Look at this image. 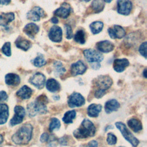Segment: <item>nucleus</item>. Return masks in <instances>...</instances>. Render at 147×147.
I'll return each instance as SVG.
<instances>
[{
	"label": "nucleus",
	"instance_id": "4c0bfd02",
	"mask_svg": "<svg viewBox=\"0 0 147 147\" xmlns=\"http://www.w3.org/2000/svg\"><path fill=\"white\" fill-rule=\"evenodd\" d=\"M65 28L66 31V38L67 39H71L74 37L72 28H71L70 25L68 24L65 25Z\"/></svg>",
	"mask_w": 147,
	"mask_h": 147
},
{
	"label": "nucleus",
	"instance_id": "ea45409f",
	"mask_svg": "<svg viewBox=\"0 0 147 147\" xmlns=\"http://www.w3.org/2000/svg\"><path fill=\"white\" fill-rule=\"evenodd\" d=\"M7 98V95L4 91H0V102L3 100H5Z\"/></svg>",
	"mask_w": 147,
	"mask_h": 147
},
{
	"label": "nucleus",
	"instance_id": "393cba45",
	"mask_svg": "<svg viewBox=\"0 0 147 147\" xmlns=\"http://www.w3.org/2000/svg\"><path fill=\"white\" fill-rule=\"evenodd\" d=\"M46 83V87L47 90L52 92H55L59 91L60 88L59 83L55 79L51 78L48 79Z\"/></svg>",
	"mask_w": 147,
	"mask_h": 147
},
{
	"label": "nucleus",
	"instance_id": "c85d7f7f",
	"mask_svg": "<svg viewBox=\"0 0 147 147\" xmlns=\"http://www.w3.org/2000/svg\"><path fill=\"white\" fill-rule=\"evenodd\" d=\"M103 24L101 21H95L90 25V28L92 34H95L100 32L103 29Z\"/></svg>",
	"mask_w": 147,
	"mask_h": 147
},
{
	"label": "nucleus",
	"instance_id": "6ab92c4d",
	"mask_svg": "<svg viewBox=\"0 0 147 147\" xmlns=\"http://www.w3.org/2000/svg\"><path fill=\"white\" fill-rule=\"evenodd\" d=\"M15 44L16 47L24 51H28L32 46V43L30 41L27 39L19 36L15 41Z\"/></svg>",
	"mask_w": 147,
	"mask_h": 147
},
{
	"label": "nucleus",
	"instance_id": "4468645a",
	"mask_svg": "<svg viewBox=\"0 0 147 147\" xmlns=\"http://www.w3.org/2000/svg\"><path fill=\"white\" fill-rule=\"evenodd\" d=\"M87 69V66L81 60H78L71 66V73L73 76L82 75Z\"/></svg>",
	"mask_w": 147,
	"mask_h": 147
},
{
	"label": "nucleus",
	"instance_id": "ddd939ff",
	"mask_svg": "<svg viewBox=\"0 0 147 147\" xmlns=\"http://www.w3.org/2000/svg\"><path fill=\"white\" fill-rule=\"evenodd\" d=\"M62 34L63 33L61 28L58 26L54 25L51 28L48 36L52 41L59 42L62 40Z\"/></svg>",
	"mask_w": 147,
	"mask_h": 147
},
{
	"label": "nucleus",
	"instance_id": "4be33fe9",
	"mask_svg": "<svg viewBox=\"0 0 147 147\" xmlns=\"http://www.w3.org/2000/svg\"><path fill=\"white\" fill-rule=\"evenodd\" d=\"M120 105L115 99H111L106 102L105 106V111L106 113H111L113 111H117L119 108Z\"/></svg>",
	"mask_w": 147,
	"mask_h": 147
},
{
	"label": "nucleus",
	"instance_id": "dca6fc26",
	"mask_svg": "<svg viewBox=\"0 0 147 147\" xmlns=\"http://www.w3.org/2000/svg\"><path fill=\"white\" fill-rule=\"evenodd\" d=\"M71 9L70 6L68 3H63L60 7L55 10L54 11V14L57 17L62 18H67L70 13Z\"/></svg>",
	"mask_w": 147,
	"mask_h": 147
},
{
	"label": "nucleus",
	"instance_id": "a19ab883",
	"mask_svg": "<svg viewBox=\"0 0 147 147\" xmlns=\"http://www.w3.org/2000/svg\"><path fill=\"white\" fill-rule=\"evenodd\" d=\"M49 139V136L47 133H43L41 136V137H40V141L41 142H47Z\"/></svg>",
	"mask_w": 147,
	"mask_h": 147
},
{
	"label": "nucleus",
	"instance_id": "a211bd4d",
	"mask_svg": "<svg viewBox=\"0 0 147 147\" xmlns=\"http://www.w3.org/2000/svg\"><path fill=\"white\" fill-rule=\"evenodd\" d=\"M23 30L27 36L33 39L35 35L38 32L39 28L34 23H29L25 25Z\"/></svg>",
	"mask_w": 147,
	"mask_h": 147
},
{
	"label": "nucleus",
	"instance_id": "79ce46f5",
	"mask_svg": "<svg viewBox=\"0 0 147 147\" xmlns=\"http://www.w3.org/2000/svg\"><path fill=\"white\" fill-rule=\"evenodd\" d=\"M84 147H98V143L96 141L92 140L89 142V143L87 144L86 146Z\"/></svg>",
	"mask_w": 147,
	"mask_h": 147
},
{
	"label": "nucleus",
	"instance_id": "412c9836",
	"mask_svg": "<svg viewBox=\"0 0 147 147\" xmlns=\"http://www.w3.org/2000/svg\"><path fill=\"white\" fill-rule=\"evenodd\" d=\"M14 20V14L13 13H2L0 14V25L6 26Z\"/></svg>",
	"mask_w": 147,
	"mask_h": 147
},
{
	"label": "nucleus",
	"instance_id": "c9c22d12",
	"mask_svg": "<svg viewBox=\"0 0 147 147\" xmlns=\"http://www.w3.org/2000/svg\"><path fill=\"white\" fill-rule=\"evenodd\" d=\"M117 137L116 136L113 134L111 133H109L107 134V142L108 143V144L109 145H114L116 144L117 142Z\"/></svg>",
	"mask_w": 147,
	"mask_h": 147
},
{
	"label": "nucleus",
	"instance_id": "473e14b6",
	"mask_svg": "<svg viewBox=\"0 0 147 147\" xmlns=\"http://www.w3.org/2000/svg\"><path fill=\"white\" fill-rule=\"evenodd\" d=\"M60 127V121L55 118H53L51 119L50 125H49V130L52 131L55 130H58Z\"/></svg>",
	"mask_w": 147,
	"mask_h": 147
},
{
	"label": "nucleus",
	"instance_id": "0eeeda50",
	"mask_svg": "<svg viewBox=\"0 0 147 147\" xmlns=\"http://www.w3.org/2000/svg\"><path fill=\"white\" fill-rule=\"evenodd\" d=\"M15 114L10 121L11 126H15L21 123L25 115L24 108L21 106H16L14 107Z\"/></svg>",
	"mask_w": 147,
	"mask_h": 147
},
{
	"label": "nucleus",
	"instance_id": "de8ad7c7",
	"mask_svg": "<svg viewBox=\"0 0 147 147\" xmlns=\"http://www.w3.org/2000/svg\"><path fill=\"white\" fill-rule=\"evenodd\" d=\"M143 75L145 78H146V68L143 71Z\"/></svg>",
	"mask_w": 147,
	"mask_h": 147
},
{
	"label": "nucleus",
	"instance_id": "1a4fd4ad",
	"mask_svg": "<svg viewBox=\"0 0 147 147\" xmlns=\"http://www.w3.org/2000/svg\"><path fill=\"white\" fill-rule=\"evenodd\" d=\"M45 16V13L44 10L38 6L34 7L33 9L29 11L26 14L27 18L33 21H38L41 17L42 18Z\"/></svg>",
	"mask_w": 147,
	"mask_h": 147
},
{
	"label": "nucleus",
	"instance_id": "49530a36",
	"mask_svg": "<svg viewBox=\"0 0 147 147\" xmlns=\"http://www.w3.org/2000/svg\"><path fill=\"white\" fill-rule=\"evenodd\" d=\"M3 141V138L1 134H0V147H1V145L2 144Z\"/></svg>",
	"mask_w": 147,
	"mask_h": 147
},
{
	"label": "nucleus",
	"instance_id": "a18cd8bd",
	"mask_svg": "<svg viewBox=\"0 0 147 147\" xmlns=\"http://www.w3.org/2000/svg\"><path fill=\"white\" fill-rule=\"evenodd\" d=\"M51 22L53 23V24H57L59 22V20L56 18V17H53L51 19Z\"/></svg>",
	"mask_w": 147,
	"mask_h": 147
},
{
	"label": "nucleus",
	"instance_id": "f257e3e1",
	"mask_svg": "<svg viewBox=\"0 0 147 147\" xmlns=\"http://www.w3.org/2000/svg\"><path fill=\"white\" fill-rule=\"evenodd\" d=\"M33 127L29 123L22 125L12 136V141L16 144L25 145L31 140Z\"/></svg>",
	"mask_w": 147,
	"mask_h": 147
},
{
	"label": "nucleus",
	"instance_id": "bb28decb",
	"mask_svg": "<svg viewBox=\"0 0 147 147\" xmlns=\"http://www.w3.org/2000/svg\"><path fill=\"white\" fill-rule=\"evenodd\" d=\"M127 125L134 132L137 133L140 131L142 129L141 122L135 118H131L127 121Z\"/></svg>",
	"mask_w": 147,
	"mask_h": 147
},
{
	"label": "nucleus",
	"instance_id": "f704fd0d",
	"mask_svg": "<svg viewBox=\"0 0 147 147\" xmlns=\"http://www.w3.org/2000/svg\"><path fill=\"white\" fill-rule=\"evenodd\" d=\"M53 65H54L55 68L56 69V71L59 75H61V74H63V73H64L65 72V69L63 67V65H62L61 62L56 61L54 63Z\"/></svg>",
	"mask_w": 147,
	"mask_h": 147
},
{
	"label": "nucleus",
	"instance_id": "7c9ffc66",
	"mask_svg": "<svg viewBox=\"0 0 147 147\" xmlns=\"http://www.w3.org/2000/svg\"><path fill=\"white\" fill-rule=\"evenodd\" d=\"M76 117V112L75 110L67 111L63 118V121L65 123H71L73 122V119Z\"/></svg>",
	"mask_w": 147,
	"mask_h": 147
},
{
	"label": "nucleus",
	"instance_id": "9b49d317",
	"mask_svg": "<svg viewBox=\"0 0 147 147\" xmlns=\"http://www.w3.org/2000/svg\"><path fill=\"white\" fill-rule=\"evenodd\" d=\"M108 33L110 37L113 39L122 38L125 37L126 32L125 29L119 25H115L113 28L108 29Z\"/></svg>",
	"mask_w": 147,
	"mask_h": 147
},
{
	"label": "nucleus",
	"instance_id": "09e8293b",
	"mask_svg": "<svg viewBox=\"0 0 147 147\" xmlns=\"http://www.w3.org/2000/svg\"><path fill=\"white\" fill-rule=\"evenodd\" d=\"M103 1L106 3H110L113 0H103Z\"/></svg>",
	"mask_w": 147,
	"mask_h": 147
},
{
	"label": "nucleus",
	"instance_id": "2f4dec72",
	"mask_svg": "<svg viewBox=\"0 0 147 147\" xmlns=\"http://www.w3.org/2000/svg\"><path fill=\"white\" fill-rule=\"evenodd\" d=\"M46 61L44 59L43 56L42 55L37 56L33 60V64L34 66L37 67H41L44 65L46 64Z\"/></svg>",
	"mask_w": 147,
	"mask_h": 147
},
{
	"label": "nucleus",
	"instance_id": "37998d69",
	"mask_svg": "<svg viewBox=\"0 0 147 147\" xmlns=\"http://www.w3.org/2000/svg\"><path fill=\"white\" fill-rule=\"evenodd\" d=\"M91 67H92L94 69H98L100 67V63H92V64H91Z\"/></svg>",
	"mask_w": 147,
	"mask_h": 147
},
{
	"label": "nucleus",
	"instance_id": "f03ea898",
	"mask_svg": "<svg viewBox=\"0 0 147 147\" xmlns=\"http://www.w3.org/2000/svg\"><path fill=\"white\" fill-rule=\"evenodd\" d=\"M48 99L46 96L42 95L36 98V100L30 103L27 107L28 114L31 117H34L38 114H45L47 111L46 104Z\"/></svg>",
	"mask_w": 147,
	"mask_h": 147
},
{
	"label": "nucleus",
	"instance_id": "3c124183",
	"mask_svg": "<svg viewBox=\"0 0 147 147\" xmlns=\"http://www.w3.org/2000/svg\"><path fill=\"white\" fill-rule=\"evenodd\" d=\"M121 147H122V146H121Z\"/></svg>",
	"mask_w": 147,
	"mask_h": 147
},
{
	"label": "nucleus",
	"instance_id": "7ed1b4c3",
	"mask_svg": "<svg viewBox=\"0 0 147 147\" xmlns=\"http://www.w3.org/2000/svg\"><path fill=\"white\" fill-rule=\"evenodd\" d=\"M96 129L91 121L84 119L80 127L74 131V136L75 138L82 139L92 137L95 135Z\"/></svg>",
	"mask_w": 147,
	"mask_h": 147
},
{
	"label": "nucleus",
	"instance_id": "c03bdc74",
	"mask_svg": "<svg viewBox=\"0 0 147 147\" xmlns=\"http://www.w3.org/2000/svg\"><path fill=\"white\" fill-rule=\"evenodd\" d=\"M11 0H0V5H8L10 2Z\"/></svg>",
	"mask_w": 147,
	"mask_h": 147
},
{
	"label": "nucleus",
	"instance_id": "9d476101",
	"mask_svg": "<svg viewBox=\"0 0 147 147\" xmlns=\"http://www.w3.org/2000/svg\"><path fill=\"white\" fill-rule=\"evenodd\" d=\"M45 82V76L40 72L34 74L29 79V82L38 89H41L44 87Z\"/></svg>",
	"mask_w": 147,
	"mask_h": 147
},
{
	"label": "nucleus",
	"instance_id": "cd10ccee",
	"mask_svg": "<svg viewBox=\"0 0 147 147\" xmlns=\"http://www.w3.org/2000/svg\"><path fill=\"white\" fill-rule=\"evenodd\" d=\"M105 7V2L103 0H93L91 3V8L96 13H100Z\"/></svg>",
	"mask_w": 147,
	"mask_h": 147
},
{
	"label": "nucleus",
	"instance_id": "8fccbe9b",
	"mask_svg": "<svg viewBox=\"0 0 147 147\" xmlns=\"http://www.w3.org/2000/svg\"><path fill=\"white\" fill-rule=\"evenodd\" d=\"M83 1H84V2H89L90 0H82Z\"/></svg>",
	"mask_w": 147,
	"mask_h": 147
},
{
	"label": "nucleus",
	"instance_id": "5701e85b",
	"mask_svg": "<svg viewBox=\"0 0 147 147\" xmlns=\"http://www.w3.org/2000/svg\"><path fill=\"white\" fill-rule=\"evenodd\" d=\"M32 94V89L27 86H24L17 91L16 95L22 99H27L30 98Z\"/></svg>",
	"mask_w": 147,
	"mask_h": 147
},
{
	"label": "nucleus",
	"instance_id": "58836bf2",
	"mask_svg": "<svg viewBox=\"0 0 147 147\" xmlns=\"http://www.w3.org/2000/svg\"><path fill=\"white\" fill-rule=\"evenodd\" d=\"M105 93H106V91L98 89L95 93V96L97 98H102L105 94Z\"/></svg>",
	"mask_w": 147,
	"mask_h": 147
},
{
	"label": "nucleus",
	"instance_id": "20e7f679",
	"mask_svg": "<svg viewBox=\"0 0 147 147\" xmlns=\"http://www.w3.org/2000/svg\"><path fill=\"white\" fill-rule=\"evenodd\" d=\"M116 127L119 130L123 137L130 142L134 147H136L139 144V141L133 136V134L128 130L126 125L121 122L115 123Z\"/></svg>",
	"mask_w": 147,
	"mask_h": 147
},
{
	"label": "nucleus",
	"instance_id": "72a5a7b5",
	"mask_svg": "<svg viewBox=\"0 0 147 147\" xmlns=\"http://www.w3.org/2000/svg\"><path fill=\"white\" fill-rule=\"evenodd\" d=\"M2 52V53L7 56H10L11 54V44L10 42H5L2 48H1Z\"/></svg>",
	"mask_w": 147,
	"mask_h": 147
},
{
	"label": "nucleus",
	"instance_id": "39448f33",
	"mask_svg": "<svg viewBox=\"0 0 147 147\" xmlns=\"http://www.w3.org/2000/svg\"><path fill=\"white\" fill-rule=\"evenodd\" d=\"M83 54L86 60L91 64L94 63H100L103 59V56L99 52L94 49H85L83 51Z\"/></svg>",
	"mask_w": 147,
	"mask_h": 147
},
{
	"label": "nucleus",
	"instance_id": "6e6552de",
	"mask_svg": "<svg viewBox=\"0 0 147 147\" xmlns=\"http://www.w3.org/2000/svg\"><path fill=\"white\" fill-rule=\"evenodd\" d=\"M85 103V99L83 96L78 92L72 93L68 98V104L70 107H80Z\"/></svg>",
	"mask_w": 147,
	"mask_h": 147
},
{
	"label": "nucleus",
	"instance_id": "2eb2a0df",
	"mask_svg": "<svg viewBox=\"0 0 147 147\" xmlns=\"http://www.w3.org/2000/svg\"><path fill=\"white\" fill-rule=\"evenodd\" d=\"M96 45L97 49L103 53H109L114 48V45L108 40L99 41L96 43Z\"/></svg>",
	"mask_w": 147,
	"mask_h": 147
},
{
	"label": "nucleus",
	"instance_id": "aec40b11",
	"mask_svg": "<svg viewBox=\"0 0 147 147\" xmlns=\"http://www.w3.org/2000/svg\"><path fill=\"white\" fill-rule=\"evenodd\" d=\"M5 82L7 84L10 86H16L20 83V76L13 73H9L5 76Z\"/></svg>",
	"mask_w": 147,
	"mask_h": 147
},
{
	"label": "nucleus",
	"instance_id": "f3484780",
	"mask_svg": "<svg viewBox=\"0 0 147 147\" xmlns=\"http://www.w3.org/2000/svg\"><path fill=\"white\" fill-rule=\"evenodd\" d=\"M129 61L126 59H115L113 63V68L117 72H122L126 67L129 66Z\"/></svg>",
	"mask_w": 147,
	"mask_h": 147
},
{
	"label": "nucleus",
	"instance_id": "c756f323",
	"mask_svg": "<svg viewBox=\"0 0 147 147\" xmlns=\"http://www.w3.org/2000/svg\"><path fill=\"white\" fill-rule=\"evenodd\" d=\"M74 38L75 41L76 42L83 44L86 42V36L85 33L83 30H79L76 32L74 36Z\"/></svg>",
	"mask_w": 147,
	"mask_h": 147
},
{
	"label": "nucleus",
	"instance_id": "f8f14e48",
	"mask_svg": "<svg viewBox=\"0 0 147 147\" xmlns=\"http://www.w3.org/2000/svg\"><path fill=\"white\" fill-rule=\"evenodd\" d=\"M96 84L99 87L98 89L106 91L112 85L113 80L107 75H102L98 78Z\"/></svg>",
	"mask_w": 147,
	"mask_h": 147
},
{
	"label": "nucleus",
	"instance_id": "e433bc0d",
	"mask_svg": "<svg viewBox=\"0 0 147 147\" xmlns=\"http://www.w3.org/2000/svg\"><path fill=\"white\" fill-rule=\"evenodd\" d=\"M146 45L147 43L146 41L143 42L139 48V52L141 53L142 56H143L145 59L146 58Z\"/></svg>",
	"mask_w": 147,
	"mask_h": 147
},
{
	"label": "nucleus",
	"instance_id": "b1692460",
	"mask_svg": "<svg viewBox=\"0 0 147 147\" xmlns=\"http://www.w3.org/2000/svg\"><path fill=\"white\" fill-rule=\"evenodd\" d=\"M9 117V108L7 105L0 104V125L4 124Z\"/></svg>",
	"mask_w": 147,
	"mask_h": 147
},
{
	"label": "nucleus",
	"instance_id": "a878e982",
	"mask_svg": "<svg viewBox=\"0 0 147 147\" xmlns=\"http://www.w3.org/2000/svg\"><path fill=\"white\" fill-rule=\"evenodd\" d=\"M102 110V106L100 105L91 104L87 108V114L91 117H98L99 113Z\"/></svg>",
	"mask_w": 147,
	"mask_h": 147
},
{
	"label": "nucleus",
	"instance_id": "423d86ee",
	"mask_svg": "<svg viewBox=\"0 0 147 147\" xmlns=\"http://www.w3.org/2000/svg\"><path fill=\"white\" fill-rule=\"evenodd\" d=\"M132 3L130 0H118L117 11L122 15H129L132 9Z\"/></svg>",
	"mask_w": 147,
	"mask_h": 147
}]
</instances>
